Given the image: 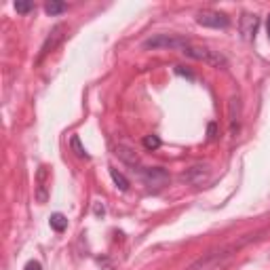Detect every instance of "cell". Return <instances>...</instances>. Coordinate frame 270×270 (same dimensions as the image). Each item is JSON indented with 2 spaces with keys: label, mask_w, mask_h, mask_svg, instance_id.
Returning <instances> with one entry per match:
<instances>
[{
  "label": "cell",
  "mask_w": 270,
  "mask_h": 270,
  "mask_svg": "<svg viewBox=\"0 0 270 270\" xmlns=\"http://www.w3.org/2000/svg\"><path fill=\"white\" fill-rule=\"evenodd\" d=\"M51 192V169L46 165H41L36 171V201L46 203Z\"/></svg>",
  "instance_id": "3"
},
{
  "label": "cell",
  "mask_w": 270,
  "mask_h": 270,
  "mask_svg": "<svg viewBox=\"0 0 270 270\" xmlns=\"http://www.w3.org/2000/svg\"><path fill=\"white\" fill-rule=\"evenodd\" d=\"M176 72H178V74H181V76H188V78H194V74H192V72H188V70H184V68H181V66H178V68H176Z\"/></svg>",
  "instance_id": "15"
},
{
  "label": "cell",
  "mask_w": 270,
  "mask_h": 270,
  "mask_svg": "<svg viewBox=\"0 0 270 270\" xmlns=\"http://www.w3.org/2000/svg\"><path fill=\"white\" fill-rule=\"evenodd\" d=\"M51 228L55 230V232H63V230L68 228V220L63 213H53L51 216Z\"/></svg>",
  "instance_id": "8"
},
{
  "label": "cell",
  "mask_w": 270,
  "mask_h": 270,
  "mask_svg": "<svg viewBox=\"0 0 270 270\" xmlns=\"http://www.w3.org/2000/svg\"><path fill=\"white\" fill-rule=\"evenodd\" d=\"M23 270H43V268H41V264H38V262L32 260V262H28L26 268H23Z\"/></svg>",
  "instance_id": "14"
},
{
  "label": "cell",
  "mask_w": 270,
  "mask_h": 270,
  "mask_svg": "<svg viewBox=\"0 0 270 270\" xmlns=\"http://www.w3.org/2000/svg\"><path fill=\"white\" fill-rule=\"evenodd\" d=\"M213 137H216V125H209V139H213Z\"/></svg>",
  "instance_id": "16"
},
{
  "label": "cell",
  "mask_w": 270,
  "mask_h": 270,
  "mask_svg": "<svg viewBox=\"0 0 270 270\" xmlns=\"http://www.w3.org/2000/svg\"><path fill=\"white\" fill-rule=\"evenodd\" d=\"M144 146L148 150H156L158 146H161V139H158L156 135H146V137H144Z\"/></svg>",
  "instance_id": "12"
},
{
  "label": "cell",
  "mask_w": 270,
  "mask_h": 270,
  "mask_svg": "<svg viewBox=\"0 0 270 270\" xmlns=\"http://www.w3.org/2000/svg\"><path fill=\"white\" fill-rule=\"evenodd\" d=\"M68 9V4L66 2H46L45 4V11L49 13V15H59Z\"/></svg>",
  "instance_id": "10"
},
{
  "label": "cell",
  "mask_w": 270,
  "mask_h": 270,
  "mask_svg": "<svg viewBox=\"0 0 270 270\" xmlns=\"http://www.w3.org/2000/svg\"><path fill=\"white\" fill-rule=\"evenodd\" d=\"M139 176L150 188H152V186L161 188V186H165L167 181H169V176H167L163 169H158V167H154V169H139Z\"/></svg>",
  "instance_id": "5"
},
{
  "label": "cell",
  "mask_w": 270,
  "mask_h": 270,
  "mask_svg": "<svg viewBox=\"0 0 270 270\" xmlns=\"http://www.w3.org/2000/svg\"><path fill=\"white\" fill-rule=\"evenodd\" d=\"M32 9H34V4H32V2H19V0L15 2V11H17V13H30Z\"/></svg>",
  "instance_id": "13"
},
{
  "label": "cell",
  "mask_w": 270,
  "mask_h": 270,
  "mask_svg": "<svg viewBox=\"0 0 270 270\" xmlns=\"http://www.w3.org/2000/svg\"><path fill=\"white\" fill-rule=\"evenodd\" d=\"M70 146H72V150L76 152V156H81V158H89V154H87V150L81 146V139H78V135H74V137L70 139Z\"/></svg>",
  "instance_id": "11"
},
{
  "label": "cell",
  "mask_w": 270,
  "mask_h": 270,
  "mask_svg": "<svg viewBox=\"0 0 270 270\" xmlns=\"http://www.w3.org/2000/svg\"><path fill=\"white\" fill-rule=\"evenodd\" d=\"M63 32H66V26H55L53 28V32H51V36L45 41V45H43V51H41V57L43 55H46V53H51L55 46H57L61 41H63Z\"/></svg>",
  "instance_id": "6"
},
{
  "label": "cell",
  "mask_w": 270,
  "mask_h": 270,
  "mask_svg": "<svg viewBox=\"0 0 270 270\" xmlns=\"http://www.w3.org/2000/svg\"><path fill=\"white\" fill-rule=\"evenodd\" d=\"M110 176H112V180H114V184L121 188V190H129V180H127L123 173H118L116 169H110Z\"/></svg>",
  "instance_id": "9"
},
{
  "label": "cell",
  "mask_w": 270,
  "mask_h": 270,
  "mask_svg": "<svg viewBox=\"0 0 270 270\" xmlns=\"http://www.w3.org/2000/svg\"><path fill=\"white\" fill-rule=\"evenodd\" d=\"M256 28H258V17H256V15H245L243 23H241L243 36L245 38H251L253 34H256Z\"/></svg>",
  "instance_id": "7"
},
{
  "label": "cell",
  "mask_w": 270,
  "mask_h": 270,
  "mask_svg": "<svg viewBox=\"0 0 270 270\" xmlns=\"http://www.w3.org/2000/svg\"><path fill=\"white\" fill-rule=\"evenodd\" d=\"M196 21L207 28H228V23H230L226 15L218 13V11H201L196 15Z\"/></svg>",
  "instance_id": "4"
},
{
  "label": "cell",
  "mask_w": 270,
  "mask_h": 270,
  "mask_svg": "<svg viewBox=\"0 0 270 270\" xmlns=\"http://www.w3.org/2000/svg\"><path fill=\"white\" fill-rule=\"evenodd\" d=\"M181 53L188 55V57H192V59L209 63V66H216V68H226V66H228V61H226L224 55H220L218 51L205 49V46H192V45H188Z\"/></svg>",
  "instance_id": "1"
},
{
  "label": "cell",
  "mask_w": 270,
  "mask_h": 270,
  "mask_svg": "<svg viewBox=\"0 0 270 270\" xmlns=\"http://www.w3.org/2000/svg\"><path fill=\"white\" fill-rule=\"evenodd\" d=\"M190 43L181 36H169V34H156L144 43V49H176L184 51Z\"/></svg>",
  "instance_id": "2"
},
{
  "label": "cell",
  "mask_w": 270,
  "mask_h": 270,
  "mask_svg": "<svg viewBox=\"0 0 270 270\" xmlns=\"http://www.w3.org/2000/svg\"><path fill=\"white\" fill-rule=\"evenodd\" d=\"M266 30H268V38H270V15H268V21H266Z\"/></svg>",
  "instance_id": "17"
}]
</instances>
